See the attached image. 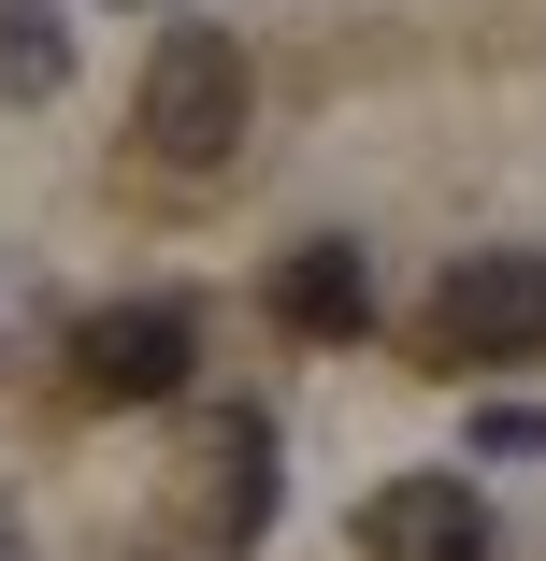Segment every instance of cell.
I'll return each mask as SVG.
<instances>
[{"mask_svg":"<svg viewBox=\"0 0 546 561\" xmlns=\"http://www.w3.org/2000/svg\"><path fill=\"white\" fill-rule=\"evenodd\" d=\"M130 130H144V159L159 173H231L245 159V44L231 30H159V58H144V101H130Z\"/></svg>","mask_w":546,"mask_h":561,"instance_id":"6da1fadb","label":"cell"},{"mask_svg":"<svg viewBox=\"0 0 546 561\" xmlns=\"http://www.w3.org/2000/svg\"><path fill=\"white\" fill-rule=\"evenodd\" d=\"M546 346V245H461L431 274V360H532Z\"/></svg>","mask_w":546,"mask_h":561,"instance_id":"7a4b0ae2","label":"cell"},{"mask_svg":"<svg viewBox=\"0 0 546 561\" xmlns=\"http://www.w3.org/2000/svg\"><path fill=\"white\" fill-rule=\"evenodd\" d=\"M187 360H201V317H187L173 288L72 317V389H86V403H173V389H187Z\"/></svg>","mask_w":546,"mask_h":561,"instance_id":"3957f363","label":"cell"},{"mask_svg":"<svg viewBox=\"0 0 546 561\" xmlns=\"http://www.w3.org/2000/svg\"><path fill=\"white\" fill-rule=\"evenodd\" d=\"M360 561H503V518L475 504V476H388L360 504Z\"/></svg>","mask_w":546,"mask_h":561,"instance_id":"277c9868","label":"cell"},{"mask_svg":"<svg viewBox=\"0 0 546 561\" xmlns=\"http://www.w3.org/2000/svg\"><path fill=\"white\" fill-rule=\"evenodd\" d=\"M274 331H302V346H360V331H374V260L332 245V231L288 245V260H274Z\"/></svg>","mask_w":546,"mask_h":561,"instance_id":"5b68a950","label":"cell"},{"mask_svg":"<svg viewBox=\"0 0 546 561\" xmlns=\"http://www.w3.org/2000/svg\"><path fill=\"white\" fill-rule=\"evenodd\" d=\"M201 504H216V533H231V547L274 533V417H259V403H231V417L201 432Z\"/></svg>","mask_w":546,"mask_h":561,"instance_id":"8992f818","label":"cell"},{"mask_svg":"<svg viewBox=\"0 0 546 561\" xmlns=\"http://www.w3.org/2000/svg\"><path fill=\"white\" fill-rule=\"evenodd\" d=\"M72 87V15L58 0H0V101H58Z\"/></svg>","mask_w":546,"mask_h":561,"instance_id":"52a82bcc","label":"cell"},{"mask_svg":"<svg viewBox=\"0 0 546 561\" xmlns=\"http://www.w3.org/2000/svg\"><path fill=\"white\" fill-rule=\"evenodd\" d=\"M475 461H546V403H489L475 417Z\"/></svg>","mask_w":546,"mask_h":561,"instance_id":"ba28073f","label":"cell"},{"mask_svg":"<svg viewBox=\"0 0 546 561\" xmlns=\"http://www.w3.org/2000/svg\"><path fill=\"white\" fill-rule=\"evenodd\" d=\"M0 561H30V518H15V504H0Z\"/></svg>","mask_w":546,"mask_h":561,"instance_id":"9c48e42d","label":"cell"}]
</instances>
